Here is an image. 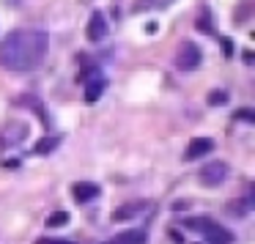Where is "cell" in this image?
<instances>
[{
	"label": "cell",
	"instance_id": "1",
	"mask_svg": "<svg viewBox=\"0 0 255 244\" xmlns=\"http://www.w3.org/2000/svg\"><path fill=\"white\" fill-rule=\"evenodd\" d=\"M50 52L44 30H14L0 41V66L6 72H33Z\"/></svg>",
	"mask_w": 255,
	"mask_h": 244
},
{
	"label": "cell",
	"instance_id": "2",
	"mask_svg": "<svg viewBox=\"0 0 255 244\" xmlns=\"http://www.w3.org/2000/svg\"><path fill=\"white\" fill-rule=\"evenodd\" d=\"M184 225L192 228V231H200L209 244H231L233 242V233L228 231V228L217 225V222L206 220V217H198V220H184Z\"/></svg>",
	"mask_w": 255,
	"mask_h": 244
},
{
	"label": "cell",
	"instance_id": "3",
	"mask_svg": "<svg viewBox=\"0 0 255 244\" xmlns=\"http://www.w3.org/2000/svg\"><path fill=\"white\" fill-rule=\"evenodd\" d=\"M228 176H231V167H228L225 162H220V159H211L209 165L200 167L198 181L203 184V187H220V184L228 181Z\"/></svg>",
	"mask_w": 255,
	"mask_h": 244
},
{
	"label": "cell",
	"instance_id": "4",
	"mask_svg": "<svg viewBox=\"0 0 255 244\" xmlns=\"http://www.w3.org/2000/svg\"><path fill=\"white\" fill-rule=\"evenodd\" d=\"M200 47L192 44V41H184L176 52V69L178 72H192V69L200 66Z\"/></svg>",
	"mask_w": 255,
	"mask_h": 244
},
{
	"label": "cell",
	"instance_id": "5",
	"mask_svg": "<svg viewBox=\"0 0 255 244\" xmlns=\"http://www.w3.org/2000/svg\"><path fill=\"white\" fill-rule=\"evenodd\" d=\"M85 36H88V41H102L107 36V19H105L102 11L91 14V22H88V28H85Z\"/></svg>",
	"mask_w": 255,
	"mask_h": 244
},
{
	"label": "cell",
	"instance_id": "6",
	"mask_svg": "<svg viewBox=\"0 0 255 244\" xmlns=\"http://www.w3.org/2000/svg\"><path fill=\"white\" fill-rule=\"evenodd\" d=\"M214 151V140H209V137H195L192 143L187 145V151H184V159H200L203 154H211Z\"/></svg>",
	"mask_w": 255,
	"mask_h": 244
},
{
	"label": "cell",
	"instance_id": "7",
	"mask_svg": "<svg viewBox=\"0 0 255 244\" xmlns=\"http://www.w3.org/2000/svg\"><path fill=\"white\" fill-rule=\"evenodd\" d=\"M145 209H148V203H145V200H137V203H127V206H121V209H116V211H113V222L132 220V217L143 214Z\"/></svg>",
	"mask_w": 255,
	"mask_h": 244
},
{
	"label": "cell",
	"instance_id": "8",
	"mask_svg": "<svg viewBox=\"0 0 255 244\" xmlns=\"http://www.w3.org/2000/svg\"><path fill=\"white\" fill-rule=\"evenodd\" d=\"M72 195H74L77 203H88V200L99 198V187L91 184V181H80V184H74V187H72Z\"/></svg>",
	"mask_w": 255,
	"mask_h": 244
},
{
	"label": "cell",
	"instance_id": "9",
	"mask_svg": "<svg viewBox=\"0 0 255 244\" xmlns=\"http://www.w3.org/2000/svg\"><path fill=\"white\" fill-rule=\"evenodd\" d=\"M145 242H148V233L134 228V231H124V233H118V236H113L107 244H145Z\"/></svg>",
	"mask_w": 255,
	"mask_h": 244
},
{
	"label": "cell",
	"instance_id": "10",
	"mask_svg": "<svg viewBox=\"0 0 255 244\" xmlns=\"http://www.w3.org/2000/svg\"><path fill=\"white\" fill-rule=\"evenodd\" d=\"M105 80H102V77H96V80H91V83H88V88H85V102H96V99H99V96L102 94H105Z\"/></svg>",
	"mask_w": 255,
	"mask_h": 244
},
{
	"label": "cell",
	"instance_id": "11",
	"mask_svg": "<svg viewBox=\"0 0 255 244\" xmlns=\"http://www.w3.org/2000/svg\"><path fill=\"white\" fill-rule=\"evenodd\" d=\"M58 143H61V137H44V140H39L36 143V148H33V154H50L52 148H58Z\"/></svg>",
	"mask_w": 255,
	"mask_h": 244
},
{
	"label": "cell",
	"instance_id": "12",
	"mask_svg": "<svg viewBox=\"0 0 255 244\" xmlns=\"http://www.w3.org/2000/svg\"><path fill=\"white\" fill-rule=\"evenodd\" d=\"M69 222V214L66 211H55V214L47 217V228H63Z\"/></svg>",
	"mask_w": 255,
	"mask_h": 244
},
{
	"label": "cell",
	"instance_id": "13",
	"mask_svg": "<svg viewBox=\"0 0 255 244\" xmlns=\"http://www.w3.org/2000/svg\"><path fill=\"white\" fill-rule=\"evenodd\" d=\"M198 28L203 30V33H211V30H214V25H209V17H206V11L200 14V22H198Z\"/></svg>",
	"mask_w": 255,
	"mask_h": 244
},
{
	"label": "cell",
	"instance_id": "14",
	"mask_svg": "<svg viewBox=\"0 0 255 244\" xmlns=\"http://www.w3.org/2000/svg\"><path fill=\"white\" fill-rule=\"evenodd\" d=\"M36 244H72V242H66V239H58V242L55 239H39Z\"/></svg>",
	"mask_w": 255,
	"mask_h": 244
},
{
	"label": "cell",
	"instance_id": "15",
	"mask_svg": "<svg viewBox=\"0 0 255 244\" xmlns=\"http://www.w3.org/2000/svg\"><path fill=\"white\" fill-rule=\"evenodd\" d=\"M151 3H154V6H156V8H162V6H170L173 0H151Z\"/></svg>",
	"mask_w": 255,
	"mask_h": 244
}]
</instances>
